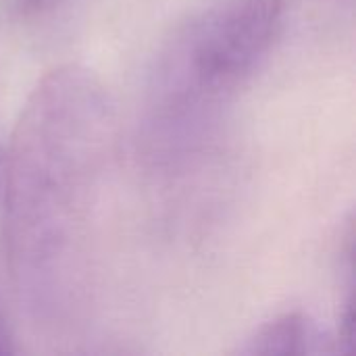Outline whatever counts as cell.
<instances>
[{"instance_id":"2","label":"cell","mask_w":356,"mask_h":356,"mask_svg":"<svg viewBox=\"0 0 356 356\" xmlns=\"http://www.w3.org/2000/svg\"><path fill=\"white\" fill-rule=\"evenodd\" d=\"M282 17L284 0H217L194 15L156 60V119L184 125L219 111L257 71Z\"/></svg>"},{"instance_id":"4","label":"cell","mask_w":356,"mask_h":356,"mask_svg":"<svg viewBox=\"0 0 356 356\" xmlns=\"http://www.w3.org/2000/svg\"><path fill=\"white\" fill-rule=\"evenodd\" d=\"M10 353V346H8V336L4 332V327L0 325V355H6Z\"/></svg>"},{"instance_id":"3","label":"cell","mask_w":356,"mask_h":356,"mask_svg":"<svg viewBox=\"0 0 356 356\" xmlns=\"http://www.w3.org/2000/svg\"><path fill=\"white\" fill-rule=\"evenodd\" d=\"M313 323L302 313H284L263 323L242 346V355H305L313 342Z\"/></svg>"},{"instance_id":"1","label":"cell","mask_w":356,"mask_h":356,"mask_svg":"<svg viewBox=\"0 0 356 356\" xmlns=\"http://www.w3.org/2000/svg\"><path fill=\"white\" fill-rule=\"evenodd\" d=\"M113 134L111 94L79 65L52 69L21 108L4 167V240L38 315L63 311L79 292Z\"/></svg>"}]
</instances>
